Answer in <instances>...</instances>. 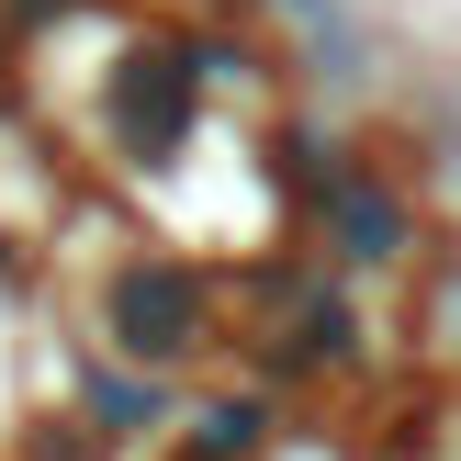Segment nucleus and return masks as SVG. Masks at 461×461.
Returning <instances> with one entry per match:
<instances>
[{
    "mask_svg": "<svg viewBox=\"0 0 461 461\" xmlns=\"http://www.w3.org/2000/svg\"><path fill=\"white\" fill-rule=\"evenodd\" d=\"M113 338H124L135 360H180V349H203V282H192V270H169V259L124 270V293H113Z\"/></svg>",
    "mask_w": 461,
    "mask_h": 461,
    "instance_id": "obj_1",
    "label": "nucleus"
}]
</instances>
